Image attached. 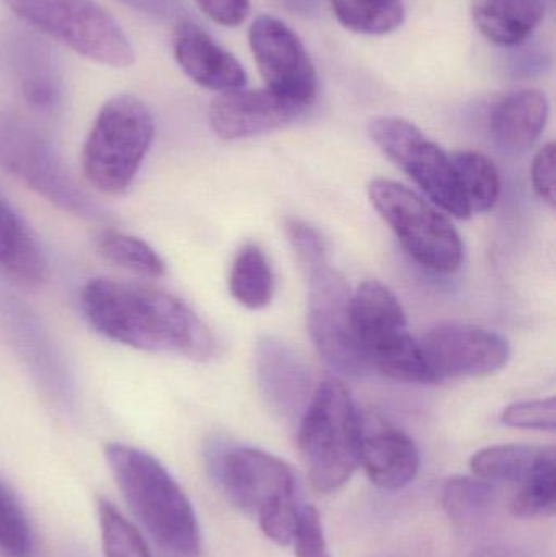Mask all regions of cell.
<instances>
[{"label":"cell","mask_w":556,"mask_h":557,"mask_svg":"<svg viewBox=\"0 0 556 557\" xmlns=\"http://www.w3.org/2000/svg\"><path fill=\"white\" fill-rule=\"evenodd\" d=\"M551 104L539 90H515L499 98L490 113V133L506 153H524L547 126Z\"/></svg>","instance_id":"18"},{"label":"cell","mask_w":556,"mask_h":557,"mask_svg":"<svg viewBox=\"0 0 556 557\" xmlns=\"http://www.w3.org/2000/svg\"><path fill=\"white\" fill-rule=\"evenodd\" d=\"M13 71L22 97L38 111H54L61 103L62 81L58 62L41 42L22 39L13 49Z\"/></svg>","instance_id":"21"},{"label":"cell","mask_w":556,"mask_h":557,"mask_svg":"<svg viewBox=\"0 0 556 557\" xmlns=\"http://www.w3.org/2000/svg\"><path fill=\"white\" fill-rule=\"evenodd\" d=\"M509 510L516 519H552L556 512V451L548 447L532 473L516 486Z\"/></svg>","instance_id":"28"},{"label":"cell","mask_w":556,"mask_h":557,"mask_svg":"<svg viewBox=\"0 0 556 557\" xmlns=\"http://www.w3.org/2000/svg\"><path fill=\"white\" fill-rule=\"evenodd\" d=\"M120 2L156 18H182L178 0H120Z\"/></svg>","instance_id":"37"},{"label":"cell","mask_w":556,"mask_h":557,"mask_svg":"<svg viewBox=\"0 0 556 557\" xmlns=\"http://www.w3.org/2000/svg\"><path fill=\"white\" fill-rule=\"evenodd\" d=\"M0 270L16 281L41 285L49 276L48 260L38 240L15 209L0 196Z\"/></svg>","instance_id":"20"},{"label":"cell","mask_w":556,"mask_h":557,"mask_svg":"<svg viewBox=\"0 0 556 557\" xmlns=\"http://www.w3.org/2000/svg\"><path fill=\"white\" fill-rule=\"evenodd\" d=\"M369 136L385 157L404 170L421 191L456 219H469L470 211L460 191L449 153L408 120L398 116L374 117Z\"/></svg>","instance_id":"10"},{"label":"cell","mask_w":556,"mask_h":557,"mask_svg":"<svg viewBox=\"0 0 556 557\" xmlns=\"http://www.w3.org/2000/svg\"><path fill=\"white\" fill-rule=\"evenodd\" d=\"M473 557H522L518 552H512V549L505 548H495V549H486V552L479 553V555Z\"/></svg>","instance_id":"38"},{"label":"cell","mask_w":556,"mask_h":557,"mask_svg":"<svg viewBox=\"0 0 556 557\" xmlns=\"http://www.w3.org/2000/svg\"><path fill=\"white\" fill-rule=\"evenodd\" d=\"M362 418L351 393L336 380L317 386L299 419L297 444L319 493L348 483L361 457Z\"/></svg>","instance_id":"4"},{"label":"cell","mask_w":556,"mask_h":557,"mask_svg":"<svg viewBox=\"0 0 556 557\" xmlns=\"http://www.w3.org/2000/svg\"><path fill=\"white\" fill-rule=\"evenodd\" d=\"M304 111L291 107L286 101L261 90L224 91L209 107V124L222 140H240L271 133L302 116Z\"/></svg>","instance_id":"14"},{"label":"cell","mask_w":556,"mask_h":557,"mask_svg":"<svg viewBox=\"0 0 556 557\" xmlns=\"http://www.w3.org/2000/svg\"><path fill=\"white\" fill-rule=\"evenodd\" d=\"M291 545L296 549V557H332L323 532L322 519L316 507H300Z\"/></svg>","instance_id":"33"},{"label":"cell","mask_w":556,"mask_h":557,"mask_svg":"<svg viewBox=\"0 0 556 557\" xmlns=\"http://www.w3.org/2000/svg\"><path fill=\"white\" fill-rule=\"evenodd\" d=\"M228 290L238 304L250 310H260L271 304L274 292L273 270L258 245H244L235 255L228 276Z\"/></svg>","instance_id":"24"},{"label":"cell","mask_w":556,"mask_h":557,"mask_svg":"<svg viewBox=\"0 0 556 557\" xmlns=\"http://www.w3.org/2000/svg\"><path fill=\"white\" fill-rule=\"evenodd\" d=\"M258 386L268 405L287 419H300L313 393L309 369L284 341L263 336L255 349Z\"/></svg>","instance_id":"16"},{"label":"cell","mask_w":556,"mask_h":557,"mask_svg":"<svg viewBox=\"0 0 556 557\" xmlns=\"http://www.w3.org/2000/svg\"><path fill=\"white\" fill-rule=\"evenodd\" d=\"M206 467L221 493L280 546L293 543L299 519L296 474L276 455L245 445L212 442Z\"/></svg>","instance_id":"3"},{"label":"cell","mask_w":556,"mask_h":557,"mask_svg":"<svg viewBox=\"0 0 556 557\" xmlns=\"http://www.w3.org/2000/svg\"><path fill=\"white\" fill-rule=\"evenodd\" d=\"M420 346L434 382L492 375L511 357L505 336L475 324H437L421 337Z\"/></svg>","instance_id":"13"},{"label":"cell","mask_w":556,"mask_h":557,"mask_svg":"<svg viewBox=\"0 0 556 557\" xmlns=\"http://www.w3.org/2000/svg\"><path fill=\"white\" fill-rule=\"evenodd\" d=\"M153 134L156 123L144 101L129 94L110 98L85 140V178L107 195L126 191L152 146Z\"/></svg>","instance_id":"5"},{"label":"cell","mask_w":556,"mask_h":557,"mask_svg":"<svg viewBox=\"0 0 556 557\" xmlns=\"http://www.w3.org/2000/svg\"><path fill=\"white\" fill-rule=\"evenodd\" d=\"M368 195L411 260L437 274L459 270L464 260L462 238L436 206L387 178L372 180Z\"/></svg>","instance_id":"7"},{"label":"cell","mask_w":556,"mask_h":557,"mask_svg":"<svg viewBox=\"0 0 556 557\" xmlns=\"http://www.w3.org/2000/svg\"><path fill=\"white\" fill-rule=\"evenodd\" d=\"M95 245L101 257L131 273L144 277H162L165 274V261L140 238L116 231H103L98 235Z\"/></svg>","instance_id":"29"},{"label":"cell","mask_w":556,"mask_h":557,"mask_svg":"<svg viewBox=\"0 0 556 557\" xmlns=\"http://www.w3.org/2000/svg\"><path fill=\"white\" fill-rule=\"evenodd\" d=\"M208 18L222 26H238L250 15V0H196Z\"/></svg>","instance_id":"36"},{"label":"cell","mask_w":556,"mask_h":557,"mask_svg":"<svg viewBox=\"0 0 556 557\" xmlns=\"http://www.w3.org/2000/svg\"><path fill=\"white\" fill-rule=\"evenodd\" d=\"M103 557H152L139 530L107 499H98Z\"/></svg>","instance_id":"30"},{"label":"cell","mask_w":556,"mask_h":557,"mask_svg":"<svg viewBox=\"0 0 556 557\" xmlns=\"http://www.w3.org/2000/svg\"><path fill=\"white\" fill-rule=\"evenodd\" d=\"M307 285V330L320 357L336 372L361 376L369 370L351 323V288L329 260L302 268Z\"/></svg>","instance_id":"11"},{"label":"cell","mask_w":556,"mask_h":557,"mask_svg":"<svg viewBox=\"0 0 556 557\" xmlns=\"http://www.w3.org/2000/svg\"><path fill=\"white\" fill-rule=\"evenodd\" d=\"M0 166L61 211L90 221L107 212L77 185L52 144L16 114L0 111Z\"/></svg>","instance_id":"9"},{"label":"cell","mask_w":556,"mask_h":557,"mask_svg":"<svg viewBox=\"0 0 556 557\" xmlns=\"http://www.w3.org/2000/svg\"><path fill=\"white\" fill-rule=\"evenodd\" d=\"M351 323L369 369L398 382H434L420 343L408 330L404 307L387 285H359L351 297Z\"/></svg>","instance_id":"6"},{"label":"cell","mask_w":556,"mask_h":557,"mask_svg":"<svg viewBox=\"0 0 556 557\" xmlns=\"http://www.w3.org/2000/svg\"><path fill=\"white\" fill-rule=\"evenodd\" d=\"M362 418L359 465L374 486L400 491L413 483L421 467L420 450L410 435L375 416Z\"/></svg>","instance_id":"17"},{"label":"cell","mask_w":556,"mask_h":557,"mask_svg":"<svg viewBox=\"0 0 556 557\" xmlns=\"http://www.w3.org/2000/svg\"><path fill=\"white\" fill-rule=\"evenodd\" d=\"M381 557H400V556L391 555V556H381Z\"/></svg>","instance_id":"39"},{"label":"cell","mask_w":556,"mask_h":557,"mask_svg":"<svg viewBox=\"0 0 556 557\" xmlns=\"http://www.w3.org/2000/svg\"><path fill=\"white\" fill-rule=\"evenodd\" d=\"M248 39L264 88L306 113L316 100L319 78L296 32L276 16L260 15L251 23Z\"/></svg>","instance_id":"12"},{"label":"cell","mask_w":556,"mask_h":557,"mask_svg":"<svg viewBox=\"0 0 556 557\" xmlns=\"http://www.w3.org/2000/svg\"><path fill=\"white\" fill-rule=\"evenodd\" d=\"M172 45L180 67L199 87L224 94L247 85V72L238 59L198 23L185 16L176 20Z\"/></svg>","instance_id":"15"},{"label":"cell","mask_w":556,"mask_h":557,"mask_svg":"<svg viewBox=\"0 0 556 557\" xmlns=\"http://www.w3.org/2000/svg\"><path fill=\"white\" fill-rule=\"evenodd\" d=\"M286 232L300 268L329 260L325 240L316 227L306 222L291 221L287 222Z\"/></svg>","instance_id":"34"},{"label":"cell","mask_w":556,"mask_h":557,"mask_svg":"<svg viewBox=\"0 0 556 557\" xmlns=\"http://www.w3.org/2000/svg\"><path fill=\"white\" fill-rule=\"evenodd\" d=\"M104 458L157 557H201L198 517L169 470L147 451L118 442L104 445Z\"/></svg>","instance_id":"2"},{"label":"cell","mask_w":556,"mask_h":557,"mask_svg":"<svg viewBox=\"0 0 556 557\" xmlns=\"http://www.w3.org/2000/svg\"><path fill=\"white\" fill-rule=\"evenodd\" d=\"M498 503L495 484L480 478L456 476L444 483L441 504L450 522L459 529H472L483 522Z\"/></svg>","instance_id":"25"},{"label":"cell","mask_w":556,"mask_h":557,"mask_svg":"<svg viewBox=\"0 0 556 557\" xmlns=\"http://www.w3.org/2000/svg\"><path fill=\"white\" fill-rule=\"evenodd\" d=\"M32 527L22 504L9 486L0 480V555L33 557Z\"/></svg>","instance_id":"31"},{"label":"cell","mask_w":556,"mask_h":557,"mask_svg":"<svg viewBox=\"0 0 556 557\" xmlns=\"http://www.w3.org/2000/svg\"><path fill=\"white\" fill-rule=\"evenodd\" d=\"M556 149L554 143L545 144L532 162V185L542 201L555 208L556 199Z\"/></svg>","instance_id":"35"},{"label":"cell","mask_w":556,"mask_h":557,"mask_svg":"<svg viewBox=\"0 0 556 557\" xmlns=\"http://www.w3.org/2000/svg\"><path fill=\"white\" fill-rule=\"evenodd\" d=\"M339 25L359 35L384 36L405 22L401 0H330Z\"/></svg>","instance_id":"27"},{"label":"cell","mask_w":556,"mask_h":557,"mask_svg":"<svg viewBox=\"0 0 556 557\" xmlns=\"http://www.w3.org/2000/svg\"><path fill=\"white\" fill-rule=\"evenodd\" d=\"M503 424L524 431L555 432L556 403L554 396L528 399L509 405L502 414Z\"/></svg>","instance_id":"32"},{"label":"cell","mask_w":556,"mask_h":557,"mask_svg":"<svg viewBox=\"0 0 556 557\" xmlns=\"http://www.w3.org/2000/svg\"><path fill=\"white\" fill-rule=\"evenodd\" d=\"M90 326L114 343L193 360L211 359L214 334L195 310L175 295L144 285L95 278L81 292Z\"/></svg>","instance_id":"1"},{"label":"cell","mask_w":556,"mask_h":557,"mask_svg":"<svg viewBox=\"0 0 556 557\" xmlns=\"http://www.w3.org/2000/svg\"><path fill=\"white\" fill-rule=\"evenodd\" d=\"M7 320L10 333L15 337L16 346L22 350L26 362L33 367L39 382L51 393L52 398L67 401L71 398V380L67 370L61 366L51 344L46 341L38 323L16 304H7Z\"/></svg>","instance_id":"22"},{"label":"cell","mask_w":556,"mask_h":557,"mask_svg":"<svg viewBox=\"0 0 556 557\" xmlns=\"http://www.w3.org/2000/svg\"><path fill=\"white\" fill-rule=\"evenodd\" d=\"M548 447L534 445H493L477 451L470 460L473 476L492 484L518 486L532 473Z\"/></svg>","instance_id":"23"},{"label":"cell","mask_w":556,"mask_h":557,"mask_svg":"<svg viewBox=\"0 0 556 557\" xmlns=\"http://www.w3.org/2000/svg\"><path fill=\"white\" fill-rule=\"evenodd\" d=\"M449 157L470 214L493 209L502 191L495 163L475 150H456Z\"/></svg>","instance_id":"26"},{"label":"cell","mask_w":556,"mask_h":557,"mask_svg":"<svg viewBox=\"0 0 556 557\" xmlns=\"http://www.w3.org/2000/svg\"><path fill=\"white\" fill-rule=\"evenodd\" d=\"M544 0H480L473 5L477 29L503 48L522 45L545 16Z\"/></svg>","instance_id":"19"},{"label":"cell","mask_w":556,"mask_h":557,"mask_svg":"<svg viewBox=\"0 0 556 557\" xmlns=\"http://www.w3.org/2000/svg\"><path fill=\"white\" fill-rule=\"evenodd\" d=\"M29 25L90 61L129 67L134 49L120 23L95 0H2Z\"/></svg>","instance_id":"8"}]
</instances>
